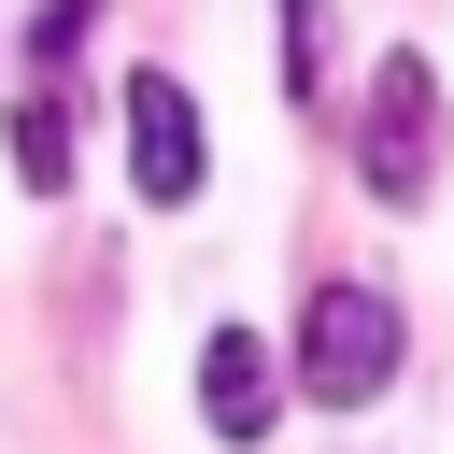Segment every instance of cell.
Listing matches in <instances>:
<instances>
[{
	"label": "cell",
	"instance_id": "cell-4",
	"mask_svg": "<svg viewBox=\"0 0 454 454\" xmlns=\"http://www.w3.org/2000/svg\"><path fill=\"white\" fill-rule=\"evenodd\" d=\"M199 411H213V440H270L284 383H270V340H255V326H213V340H199Z\"/></svg>",
	"mask_w": 454,
	"mask_h": 454
},
{
	"label": "cell",
	"instance_id": "cell-5",
	"mask_svg": "<svg viewBox=\"0 0 454 454\" xmlns=\"http://www.w3.org/2000/svg\"><path fill=\"white\" fill-rule=\"evenodd\" d=\"M14 184L28 199H71V71H43L14 99Z\"/></svg>",
	"mask_w": 454,
	"mask_h": 454
},
{
	"label": "cell",
	"instance_id": "cell-1",
	"mask_svg": "<svg viewBox=\"0 0 454 454\" xmlns=\"http://www.w3.org/2000/svg\"><path fill=\"white\" fill-rule=\"evenodd\" d=\"M355 184H369L383 213H411V199L440 184V71H426L411 43H383V71H369V114H355Z\"/></svg>",
	"mask_w": 454,
	"mask_h": 454
},
{
	"label": "cell",
	"instance_id": "cell-7",
	"mask_svg": "<svg viewBox=\"0 0 454 454\" xmlns=\"http://www.w3.org/2000/svg\"><path fill=\"white\" fill-rule=\"evenodd\" d=\"M85 28H99V0H43V14H28V71H71Z\"/></svg>",
	"mask_w": 454,
	"mask_h": 454
},
{
	"label": "cell",
	"instance_id": "cell-3",
	"mask_svg": "<svg viewBox=\"0 0 454 454\" xmlns=\"http://www.w3.org/2000/svg\"><path fill=\"white\" fill-rule=\"evenodd\" d=\"M128 184H142L156 213H184V199L213 184V142H199V99H184L170 71H128Z\"/></svg>",
	"mask_w": 454,
	"mask_h": 454
},
{
	"label": "cell",
	"instance_id": "cell-2",
	"mask_svg": "<svg viewBox=\"0 0 454 454\" xmlns=\"http://www.w3.org/2000/svg\"><path fill=\"white\" fill-rule=\"evenodd\" d=\"M298 383H312L326 411L383 397V383H397V298H383V284H312V312H298Z\"/></svg>",
	"mask_w": 454,
	"mask_h": 454
},
{
	"label": "cell",
	"instance_id": "cell-6",
	"mask_svg": "<svg viewBox=\"0 0 454 454\" xmlns=\"http://www.w3.org/2000/svg\"><path fill=\"white\" fill-rule=\"evenodd\" d=\"M270 71H284L298 114L326 99V0H270Z\"/></svg>",
	"mask_w": 454,
	"mask_h": 454
}]
</instances>
